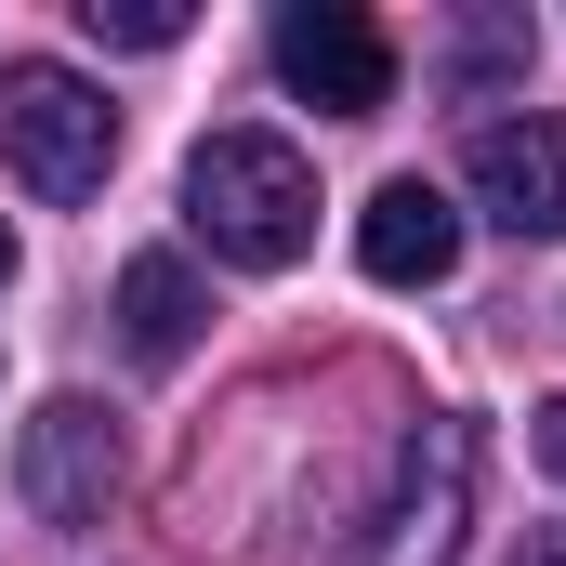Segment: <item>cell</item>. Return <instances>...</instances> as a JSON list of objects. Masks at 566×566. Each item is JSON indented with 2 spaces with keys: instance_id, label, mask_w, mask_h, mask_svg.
<instances>
[{
  "instance_id": "1",
  "label": "cell",
  "mask_w": 566,
  "mask_h": 566,
  "mask_svg": "<svg viewBox=\"0 0 566 566\" xmlns=\"http://www.w3.org/2000/svg\"><path fill=\"white\" fill-rule=\"evenodd\" d=\"M185 224L211 238V264L238 277H290L316 251V171L290 133H198L185 158Z\"/></svg>"
},
{
  "instance_id": "2",
  "label": "cell",
  "mask_w": 566,
  "mask_h": 566,
  "mask_svg": "<svg viewBox=\"0 0 566 566\" xmlns=\"http://www.w3.org/2000/svg\"><path fill=\"white\" fill-rule=\"evenodd\" d=\"M0 145H13V171L66 211V198H93V185L119 171V106H106L80 66H13V80H0Z\"/></svg>"
},
{
  "instance_id": "3",
  "label": "cell",
  "mask_w": 566,
  "mask_h": 566,
  "mask_svg": "<svg viewBox=\"0 0 566 566\" xmlns=\"http://www.w3.org/2000/svg\"><path fill=\"white\" fill-rule=\"evenodd\" d=\"M119 409H93V396H40L27 434H13V488H27V514L40 527H106V501H119Z\"/></svg>"
},
{
  "instance_id": "4",
  "label": "cell",
  "mask_w": 566,
  "mask_h": 566,
  "mask_svg": "<svg viewBox=\"0 0 566 566\" xmlns=\"http://www.w3.org/2000/svg\"><path fill=\"white\" fill-rule=\"evenodd\" d=\"M461 527H474V422L422 409L409 461H396V501L369 527V566H461Z\"/></svg>"
},
{
  "instance_id": "5",
  "label": "cell",
  "mask_w": 566,
  "mask_h": 566,
  "mask_svg": "<svg viewBox=\"0 0 566 566\" xmlns=\"http://www.w3.org/2000/svg\"><path fill=\"white\" fill-rule=\"evenodd\" d=\"M277 80L329 119H382L396 106V40L356 13V0H290L277 13Z\"/></svg>"
},
{
  "instance_id": "6",
  "label": "cell",
  "mask_w": 566,
  "mask_h": 566,
  "mask_svg": "<svg viewBox=\"0 0 566 566\" xmlns=\"http://www.w3.org/2000/svg\"><path fill=\"white\" fill-rule=\"evenodd\" d=\"M461 198L501 238H566V119H488L461 158Z\"/></svg>"
},
{
  "instance_id": "7",
  "label": "cell",
  "mask_w": 566,
  "mask_h": 566,
  "mask_svg": "<svg viewBox=\"0 0 566 566\" xmlns=\"http://www.w3.org/2000/svg\"><path fill=\"white\" fill-rule=\"evenodd\" d=\"M356 264L382 290H434L461 277V198L422 185V171H396V185H369V211H356Z\"/></svg>"
},
{
  "instance_id": "8",
  "label": "cell",
  "mask_w": 566,
  "mask_h": 566,
  "mask_svg": "<svg viewBox=\"0 0 566 566\" xmlns=\"http://www.w3.org/2000/svg\"><path fill=\"white\" fill-rule=\"evenodd\" d=\"M198 329H211V290L185 251H133L119 264V343H133L145 369H185L198 356Z\"/></svg>"
},
{
  "instance_id": "9",
  "label": "cell",
  "mask_w": 566,
  "mask_h": 566,
  "mask_svg": "<svg viewBox=\"0 0 566 566\" xmlns=\"http://www.w3.org/2000/svg\"><path fill=\"white\" fill-rule=\"evenodd\" d=\"M80 27H93L106 53H171L198 13H185V0H80Z\"/></svg>"
},
{
  "instance_id": "10",
  "label": "cell",
  "mask_w": 566,
  "mask_h": 566,
  "mask_svg": "<svg viewBox=\"0 0 566 566\" xmlns=\"http://www.w3.org/2000/svg\"><path fill=\"white\" fill-rule=\"evenodd\" d=\"M527 448H541V474H554V488H566V396H554V409H541V422H527Z\"/></svg>"
},
{
  "instance_id": "11",
  "label": "cell",
  "mask_w": 566,
  "mask_h": 566,
  "mask_svg": "<svg viewBox=\"0 0 566 566\" xmlns=\"http://www.w3.org/2000/svg\"><path fill=\"white\" fill-rule=\"evenodd\" d=\"M514 566H566V527H541V541H527V554H514Z\"/></svg>"
},
{
  "instance_id": "12",
  "label": "cell",
  "mask_w": 566,
  "mask_h": 566,
  "mask_svg": "<svg viewBox=\"0 0 566 566\" xmlns=\"http://www.w3.org/2000/svg\"><path fill=\"white\" fill-rule=\"evenodd\" d=\"M0 290H13V224H0Z\"/></svg>"
}]
</instances>
